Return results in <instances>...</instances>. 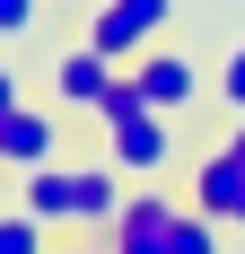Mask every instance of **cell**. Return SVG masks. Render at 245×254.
<instances>
[{
    "mask_svg": "<svg viewBox=\"0 0 245 254\" xmlns=\"http://www.w3.org/2000/svg\"><path fill=\"white\" fill-rule=\"evenodd\" d=\"M122 193H131V176H122L114 158H88V167H35V176H18V210L26 219H44V228H114Z\"/></svg>",
    "mask_w": 245,
    "mask_h": 254,
    "instance_id": "1",
    "label": "cell"
},
{
    "mask_svg": "<svg viewBox=\"0 0 245 254\" xmlns=\"http://www.w3.org/2000/svg\"><path fill=\"white\" fill-rule=\"evenodd\" d=\"M97 131H105V158H114L131 184H167V167H175V114H158V105L131 88V79H114V97L97 105Z\"/></svg>",
    "mask_w": 245,
    "mask_h": 254,
    "instance_id": "2",
    "label": "cell"
},
{
    "mask_svg": "<svg viewBox=\"0 0 245 254\" xmlns=\"http://www.w3.org/2000/svg\"><path fill=\"white\" fill-rule=\"evenodd\" d=\"M122 79H131V88H140L158 114H175V123H184L201 97H210V70H201L184 44H167V35H158L149 53H131V62H122Z\"/></svg>",
    "mask_w": 245,
    "mask_h": 254,
    "instance_id": "3",
    "label": "cell"
},
{
    "mask_svg": "<svg viewBox=\"0 0 245 254\" xmlns=\"http://www.w3.org/2000/svg\"><path fill=\"white\" fill-rule=\"evenodd\" d=\"M175 219H184V202L167 184H131L122 210H114V228H105V246L114 254H175Z\"/></svg>",
    "mask_w": 245,
    "mask_h": 254,
    "instance_id": "4",
    "label": "cell"
},
{
    "mask_svg": "<svg viewBox=\"0 0 245 254\" xmlns=\"http://www.w3.org/2000/svg\"><path fill=\"white\" fill-rule=\"evenodd\" d=\"M167 26H175V0H97V9H88V44L114 53V62H131V53H149Z\"/></svg>",
    "mask_w": 245,
    "mask_h": 254,
    "instance_id": "5",
    "label": "cell"
},
{
    "mask_svg": "<svg viewBox=\"0 0 245 254\" xmlns=\"http://www.w3.org/2000/svg\"><path fill=\"white\" fill-rule=\"evenodd\" d=\"M61 105H35L26 97L18 114H0V167L9 176H35V167H61Z\"/></svg>",
    "mask_w": 245,
    "mask_h": 254,
    "instance_id": "6",
    "label": "cell"
},
{
    "mask_svg": "<svg viewBox=\"0 0 245 254\" xmlns=\"http://www.w3.org/2000/svg\"><path fill=\"white\" fill-rule=\"evenodd\" d=\"M114 79H122V62H114V53H97L88 35H79V44L53 62V105H61V114H97V105L114 97Z\"/></svg>",
    "mask_w": 245,
    "mask_h": 254,
    "instance_id": "7",
    "label": "cell"
},
{
    "mask_svg": "<svg viewBox=\"0 0 245 254\" xmlns=\"http://www.w3.org/2000/svg\"><path fill=\"white\" fill-rule=\"evenodd\" d=\"M184 202H193L201 219H219V228H237V210H245V158L228 149V140H219V149H210V158L193 167V184H184Z\"/></svg>",
    "mask_w": 245,
    "mask_h": 254,
    "instance_id": "8",
    "label": "cell"
},
{
    "mask_svg": "<svg viewBox=\"0 0 245 254\" xmlns=\"http://www.w3.org/2000/svg\"><path fill=\"white\" fill-rule=\"evenodd\" d=\"M44 237H53V228H44V219H26V210H18V202L0 210V254H53V246H44Z\"/></svg>",
    "mask_w": 245,
    "mask_h": 254,
    "instance_id": "9",
    "label": "cell"
},
{
    "mask_svg": "<svg viewBox=\"0 0 245 254\" xmlns=\"http://www.w3.org/2000/svg\"><path fill=\"white\" fill-rule=\"evenodd\" d=\"M175 254H219V219H201V210L184 202V219H175Z\"/></svg>",
    "mask_w": 245,
    "mask_h": 254,
    "instance_id": "10",
    "label": "cell"
},
{
    "mask_svg": "<svg viewBox=\"0 0 245 254\" xmlns=\"http://www.w3.org/2000/svg\"><path fill=\"white\" fill-rule=\"evenodd\" d=\"M210 97H219L228 114H245V44H228V62H219V79H210Z\"/></svg>",
    "mask_w": 245,
    "mask_h": 254,
    "instance_id": "11",
    "label": "cell"
},
{
    "mask_svg": "<svg viewBox=\"0 0 245 254\" xmlns=\"http://www.w3.org/2000/svg\"><path fill=\"white\" fill-rule=\"evenodd\" d=\"M44 26V0H0V44H26Z\"/></svg>",
    "mask_w": 245,
    "mask_h": 254,
    "instance_id": "12",
    "label": "cell"
},
{
    "mask_svg": "<svg viewBox=\"0 0 245 254\" xmlns=\"http://www.w3.org/2000/svg\"><path fill=\"white\" fill-rule=\"evenodd\" d=\"M18 105H26V88H18V70L0 62V114H18Z\"/></svg>",
    "mask_w": 245,
    "mask_h": 254,
    "instance_id": "13",
    "label": "cell"
},
{
    "mask_svg": "<svg viewBox=\"0 0 245 254\" xmlns=\"http://www.w3.org/2000/svg\"><path fill=\"white\" fill-rule=\"evenodd\" d=\"M228 149H237V158H245V114H237V131H228Z\"/></svg>",
    "mask_w": 245,
    "mask_h": 254,
    "instance_id": "14",
    "label": "cell"
},
{
    "mask_svg": "<svg viewBox=\"0 0 245 254\" xmlns=\"http://www.w3.org/2000/svg\"><path fill=\"white\" fill-rule=\"evenodd\" d=\"M61 254H114V246H61Z\"/></svg>",
    "mask_w": 245,
    "mask_h": 254,
    "instance_id": "15",
    "label": "cell"
},
{
    "mask_svg": "<svg viewBox=\"0 0 245 254\" xmlns=\"http://www.w3.org/2000/svg\"><path fill=\"white\" fill-rule=\"evenodd\" d=\"M237 228H245V210H237Z\"/></svg>",
    "mask_w": 245,
    "mask_h": 254,
    "instance_id": "16",
    "label": "cell"
}]
</instances>
